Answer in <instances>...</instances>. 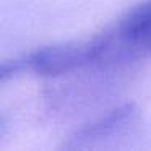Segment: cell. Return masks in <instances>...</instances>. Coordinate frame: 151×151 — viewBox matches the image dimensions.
<instances>
[{"instance_id": "1", "label": "cell", "mask_w": 151, "mask_h": 151, "mask_svg": "<svg viewBox=\"0 0 151 151\" xmlns=\"http://www.w3.org/2000/svg\"><path fill=\"white\" fill-rule=\"evenodd\" d=\"M93 67L120 72L151 57V0L128 8L112 26L91 39Z\"/></svg>"}, {"instance_id": "2", "label": "cell", "mask_w": 151, "mask_h": 151, "mask_svg": "<svg viewBox=\"0 0 151 151\" xmlns=\"http://www.w3.org/2000/svg\"><path fill=\"white\" fill-rule=\"evenodd\" d=\"M143 128V115L133 102H125L104 112L63 138L60 150H102L115 148L135 138Z\"/></svg>"}, {"instance_id": "4", "label": "cell", "mask_w": 151, "mask_h": 151, "mask_svg": "<svg viewBox=\"0 0 151 151\" xmlns=\"http://www.w3.org/2000/svg\"><path fill=\"white\" fill-rule=\"evenodd\" d=\"M26 68V63H24V59H15V60H8V62H4L2 67H0V83L5 85L7 81L17 78L20 73H23Z\"/></svg>"}, {"instance_id": "3", "label": "cell", "mask_w": 151, "mask_h": 151, "mask_svg": "<svg viewBox=\"0 0 151 151\" xmlns=\"http://www.w3.org/2000/svg\"><path fill=\"white\" fill-rule=\"evenodd\" d=\"M91 39L85 42H62L44 46L24 55L26 68L39 76H59L78 73L93 67Z\"/></svg>"}]
</instances>
